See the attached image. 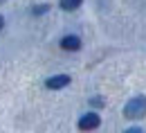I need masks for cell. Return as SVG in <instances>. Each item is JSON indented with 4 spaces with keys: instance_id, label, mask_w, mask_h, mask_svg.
Instances as JSON below:
<instances>
[{
    "instance_id": "6da1fadb",
    "label": "cell",
    "mask_w": 146,
    "mask_h": 133,
    "mask_svg": "<svg viewBox=\"0 0 146 133\" xmlns=\"http://www.w3.org/2000/svg\"><path fill=\"white\" fill-rule=\"evenodd\" d=\"M124 115L130 117V120H137V117H144L146 115V97L139 95V97H133L124 106Z\"/></svg>"
},
{
    "instance_id": "7a4b0ae2",
    "label": "cell",
    "mask_w": 146,
    "mask_h": 133,
    "mask_svg": "<svg viewBox=\"0 0 146 133\" xmlns=\"http://www.w3.org/2000/svg\"><path fill=\"white\" fill-rule=\"evenodd\" d=\"M99 124H101V117L97 113H86V115H81V120H79V129L81 131H92Z\"/></svg>"
},
{
    "instance_id": "3957f363",
    "label": "cell",
    "mask_w": 146,
    "mask_h": 133,
    "mask_svg": "<svg viewBox=\"0 0 146 133\" xmlns=\"http://www.w3.org/2000/svg\"><path fill=\"white\" fill-rule=\"evenodd\" d=\"M70 84V77L68 75H54V77H50L47 81H45V86L50 88V90H58V88H65Z\"/></svg>"
},
{
    "instance_id": "277c9868",
    "label": "cell",
    "mask_w": 146,
    "mask_h": 133,
    "mask_svg": "<svg viewBox=\"0 0 146 133\" xmlns=\"http://www.w3.org/2000/svg\"><path fill=\"white\" fill-rule=\"evenodd\" d=\"M61 47L63 50H68V52H76V50H81V38L70 34V36H63L61 38Z\"/></svg>"
},
{
    "instance_id": "5b68a950",
    "label": "cell",
    "mask_w": 146,
    "mask_h": 133,
    "mask_svg": "<svg viewBox=\"0 0 146 133\" xmlns=\"http://www.w3.org/2000/svg\"><path fill=\"white\" fill-rule=\"evenodd\" d=\"M81 2H83V0H58L61 9H65V11H74V9H79Z\"/></svg>"
},
{
    "instance_id": "8992f818",
    "label": "cell",
    "mask_w": 146,
    "mask_h": 133,
    "mask_svg": "<svg viewBox=\"0 0 146 133\" xmlns=\"http://www.w3.org/2000/svg\"><path fill=\"white\" fill-rule=\"evenodd\" d=\"M47 9H50V5H36V7L32 9V14H34V16H40V14H47Z\"/></svg>"
},
{
    "instance_id": "52a82bcc",
    "label": "cell",
    "mask_w": 146,
    "mask_h": 133,
    "mask_svg": "<svg viewBox=\"0 0 146 133\" xmlns=\"http://www.w3.org/2000/svg\"><path fill=\"white\" fill-rule=\"evenodd\" d=\"M90 104H92V106H104V99H101V97H92Z\"/></svg>"
},
{
    "instance_id": "ba28073f",
    "label": "cell",
    "mask_w": 146,
    "mask_h": 133,
    "mask_svg": "<svg viewBox=\"0 0 146 133\" xmlns=\"http://www.w3.org/2000/svg\"><path fill=\"white\" fill-rule=\"evenodd\" d=\"M124 133H144V131H142V129H137V126H133V129H126Z\"/></svg>"
},
{
    "instance_id": "9c48e42d",
    "label": "cell",
    "mask_w": 146,
    "mask_h": 133,
    "mask_svg": "<svg viewBox=\"0 0 146 133\" xmlns=\"http://www.w3.org/2000/svg\"><path fill=\"white\" fill-rule=\"evenodd\" d=\"M2 25H5V18H2V16H0V29H2Z\"/></svg>"
},
{
    "instance_id": "30bf717a",
    "label": "cell",
    "mask_w": 146,
    "mask_h": 133,
    "mask_svg": "<svg viewBox=\"0 0 146 133\" xmlns=\"http://www.w3.org/2000/svg\"><path fill=\"white\" fill-rule=\"evenodd\" d=\"M2 2H5V0H0V5H2Z\"/></svg>"
}]
</instances>
